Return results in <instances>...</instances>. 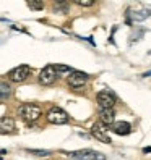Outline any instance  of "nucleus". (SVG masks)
I'll return each mask as SVG.
<instances>
[{
	"label": "nucleus",
	"mask_w": 151,
	"mask_h": 160,
	"mask_svg": "<svg viewBox=\"0 0 151 160\" xmlns=\"http://www.w3.org/2000/svg\"><path fill=\"white\" fill-rule=\"evenodd\" d=\"M28 7H30L31 10H42V8H44V2H36V0L33 2V0H31V2H28Z\"/></svg>",
	"instance_id": "obj_17"
},
{
	"label": "nucleus",
	"mask_w": 151,
	"mask_h": 160,
	"mask_svg": "<svg viewBox=\"0 0 151 160\" xmlns=\"http://www.w3.org/2000/svg\"><path fill=\"white\" fill-rule=\"evenodd\" d=\"M89 79V76L86 73H83V71H77L75 70L70 76H68V79H67V82H68V86L70 88H73V89H80V88H83L84 84H86V81Z\"/></svg>",
	"instance_id": "obj_8"
},
{
	"label": "nucleus",
	"mask_w": 151,
	"mask_h": 160,
	"mask_svg": "<svg viewBox=\"0 0 151 160\" xmlns=\"http://www.w3.org/2000/svg\"><path fill=\"white\" fill-rule=\"evenodd\" d=\"M31 74V67L28 65H20V67L13 68L12 71H8V79L12 82H23L24 79H28V76Z\"/></svg>",
	"instance_id": "obj_5"
},
{
	"label": "nucleus",
	"mask_w": 151,
	"mask_h": 160,
	"mask_svg": "<svg viewBox=\"0 0 151 160\" xmlns=\"http://www.w3.org/2000/svg\"><path fill=\"white\" fill-rule=\"evenodd\" d=\"M12 96V88L5 81H0V100H7Z\"/></svg>",
	"instance_id": "obj_13"
},
{
	"label": "nucleus",
	"mask_w": 151,
	"mask_h": 160,
	"mask_svg": "<svg viewBox=\"0 0 151 160\" xmlns=\"http://www.w3.org/2000/svg\"><path fill=\"white\" fill-rule=\"evenodd\" d=\"M99 118H101V123L112 126L116 123V112H114V108H101L99 110Z\"/></svg>",
	"instance_id": "obj_11"
},
{
	"label": "nucleus",
	"mask_w": 151,
	"mask_h": 160,
	"mask_svg": "<svg viewBox=\"0 0 151 160\" xmlns=\"http://www.w3.org/2000/svg\"><path fill=\"white\" fill-rule=\"evenodd\" d=\"M149 15H151V10H128L127 12L128 23H132V21H143Z\"/></svg>",
	"instance_id": "obj_12"
},
{
	"label": "nucleus",
	"mask_w": 151,
	"mask_h": 160,
	"mask_svg": "<svg viewBox=\"0 0 151 160\" xmlns=\"http://www.w3.org/2000/svg\"><path fill=\"white\" fill-rule=\"evenodd\" d=\"M111 129H112V133H116L119 136H127V134L132 133V125L127 123V121H116V123L111 126Z\"/></svg>",
	"instance_id": "obj_10"
},
{
	"label": "nucleus",
	"mask_w": 151,
	"mask_h": 160,
	"mask_svg": "<svg viewBox=\"0 0 151 160\" xmlns=\"http://www.w3.org/2000/svg\"><path fill=\"white\" fill-rule=\"evenodd\" d=\"M143 152H145V154H148V152H151V147H145V149H143Z\"/></svg>",
	"instance_id": "obj_20"
},
{
	"label": "nucleus",
	"mask_w": 151,
	"mask_h": 160,
	"mask_svg": "<svg viewBox=\"0 0 151 160\" xmlns=\"http://www.w3.org/2000/svg\"><path fill=\"white\" fill-rule=\"evenodd\" d=\"M26 152H30L36 157H47L51 155V150H42V149H26Z\"/></svg>",
	"instance_id": "obj_15"
},
{
	"label": "nucleus",
	"mask_w": 151,
	"mask_h": 160,
	"mask_svg": "<svg viewBox=\"0 0 151 160\" xmlns=\"http://www.w3.org/2000/svg\"><path fill=\"white\" fill-rule=\"evenodd\" d=\"M91 134L98 141H101V142L111 144V138H109V133H107V128H106L104 123H101V121H98V123H94L91 126Z\"/></svg>",
	"instance_id": "obj_7"
},
{
	"label": "nucleus",
	"mask_w": 151,
	"mask_h": 160,
	"mask_svg": "<svg viewBox=\"0 0 151 160\" xmlns=\"http://www.w3.org/2000/svg\"><path fill=\"white\" fill-rule=\"evenodd\" d=\"M77 5H80V7H91L94 2H91V0H78V2H75Z\"/></svg>",
	"instance_id": "obj_18"
},
{
	"label": "nucleus",
	"mask_w": 151,
	"mask_h": 160,
	"mask_svg": "<svg viewBox=\"0 0 151 160\" xmlns=\"http://www.w3.org/2000/svg\"><path fill=\"white\" fill-rule=\"evenodd\" d=\"M13 133H16L15 120L10 117H2L0 118V134H13Z\"/></svg>",
	"instance_id": "obj_9"
},
{
	"label": "nucleus",
	"mask_w": 151,
	"mask_h": 160,
	"mask_svg": "<svg viewBox=\"0 0 151 160\" xmlns=\"http://www.w3.org/2000/svg\"><path fill=\"white\" fill-rule=\"evenodd\" d=\"M18 115H20L24 121L28 123H33V121H37L42 115V110L39 105L36 103H23V105L18 108Z\"/></svg>",
	"instance_id": "obj_1"
},
{
	"label": "nucleus",
	"mask_w": 151,
	"mask_h": 160,
	"mask_svg": "<svg viewBox=\"0 0 151 160\" xmlns=\"http://www.w3.org/2000/svg\"><path fill=\"white\" fill-rule=\"evenodd\" d=\"M54 10L55 12H60L62 10V13H67L68 12V3L67 2H55L54 3Z\"/></svg>",
	"instance_id": "obj_16"
},
{
	"label": "nucleus",
	"mask_w": 151,
	"mask_h": 160,
	"mask_svg": "<svg viewBox=\"0 0 151 160\" xmlns=\"http://www.w3.org/2000/svg\"><path fill=\"white\" fill-rule=\"evenodd\" d=\"M46 117H47V121L52 123V125H65V123H68V120H70V115L60 107L49 108Z\"/></svg>",
	"instance_id": "obj_2"
},
{
	"label": "nucleus",
	"mask_w": 151,
	"mask_h": 160,
	"mask_svg": "<svg viewBox=\"0 0 151 160\" xmlns=\"http://www.w3.org/2000/svg\"><path fill=\"white\" fill-rule=\"evenodd\" d=\"M68 155L73 160H106L104 154H99L93 149H80V150H73L68 152Z\"/></svg>",
	"instance_id": "obj_3"
},
{
	"label": "nucleus",
	"mask_w": 151,
	"mask_h": 160,
	"mask_svg": "<svg viewBox=\"0 0 151 160\" xmlns=\"http://www.w3.org/2000/svg\"><path fill=\"white\" fill-rule=\"evenodd\" d=\"M55 71H57V76H70V74L75 71L72 67H67V65H55Z\"/></svg>",
	"instance_id": "obj_14"
},
{
	"label": "nucleus",
	"mask_w": 151,
	"mask_h": 160,
	"mask_svg": "<svg viewBox=\"0 0 151 160\" xmlns=\"http://www.w3.org/2000/svg\"><path fill=\"white\" fill-rule=\"evenodd\" d=\"M148 76H151V70L146 71V73H143V78H148Z\"/></svg>",
	"instance_id": "obj_19"
},
{
	"label": "nucleus",
	"mask_w": 151,
	"mask_h": 160,
	"mask_svg": "<svg viewBox=\"0 0 151 160\" xmlns=\"http://www.w3.org/2000/svg\"><path fill=\"white\" fill-rule=\"evenodd\" d=\"M149 55H151V50H149Z\"/></svg>",
	"instance_id": "obj_21"
},
{
	"label": "nucleus",
	"mask_w": 151,
	"mask_h": 160,
	"mask_svg": "<svg viewBox=\"0 0 151 160\" xmlns=\"http://www.w3.org/2000/svg\"><path fill=\"white\" fill-rule=\"evenodd\" d=\"M57 71H55V65H47V67H44L39 73V76H37V81H39V84H42V86H51V84L55 82V79H57Z\"/></svg>",
	"instance_id": "obj_4"
},
{
	"label": "nucleus",
	"mask_w": 151,
	"mask_h": 160,
	"mask_svg": "<svg viewBox=\"0 0 151 160\" xmlns=\"http://www.w3.org/2000/svg\"><path fill=\"white\" fill-rule=\"evenodd\" d=\"M96 100H98V105L101 108H114L116 105V94L109 91V89H104V91H101L98 96H96Z\"/></svg>",
	"instance_id": "obj_6"
}]
</instances>
